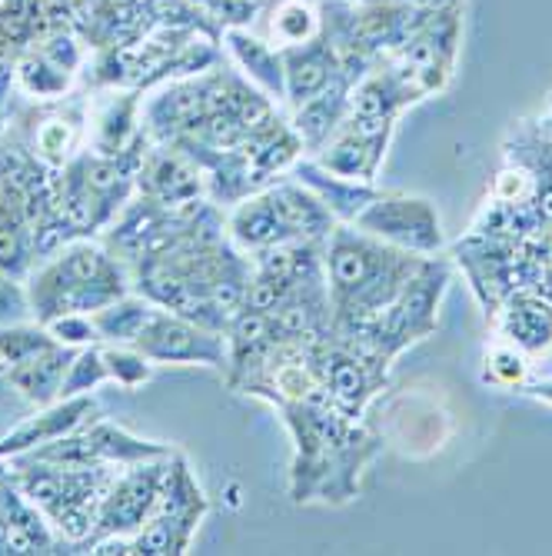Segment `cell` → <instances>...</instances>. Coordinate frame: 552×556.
Here are the masks:
<instances>
[{"instance_id": "6da1fadb", "label": "cell", "mask_w": 552, "mask_h": 556, "mask_svg": "<svg viewBox=\"0 0 552 556\" xmlns=\"http://www.w3.org/2000/svg\"><path fill=\"white\" fill-rule=\"evenodd\" d=\"M323 264L333 303V333L357 340L413 280L426 257L389 247L360 227H333Z\"/></svg>"}, {"instance_id": "7a4b0ae2", "label": "cell", "mask_w": 552, "mask_h": 556, "mask_svg": "<svg viewBox=\"0 0 552 556\" xmlns=\"http://www.w3.org/2000/svg\"><path fill=\"white\" fill-rule=\"evenodd\" d=\"M24 280L34 320L40 324L64 314H97L133 290L130 270L111 254L107 243H93L87 237L67 240Z\"/></svg>"}, {"instance_id": "3957f363", "label": "cell", "mask_w": 552, "mask_h": 556, "mask_svg": "<svg viewBox=\"0 0 552 556\" xmlns=\"http://www.w3.org/2000/svg\"><path fill=\"white\" fill-rule=\"evenodd\" d=\"M4 470L11 480L30 496L34 507L47 517L54 533L77 549L93 523L100 500H104L111 480L117 477V467H67V464H50L30 453H17V457L4 460Z\"/></svg>"}, {"instance_id": "277c9868", "label": "cell", "mask_w": 552, "mask_h": 556, "mask_svg": "<svg viewBox=\"0 0 552 556\" xmlns=\"http://www.w3.org/2000/svg\"><path fill=\"white\" fill-rule=\"evenodd\" d=\"M207 514V500L200 493L193 473L187 470L180 453L170 457L164 490L150 520L133 536H107L97 540V553H146V556H164V553H187L190 540ZM90 546V553H93Z\"/></svg>"}, {"instance_id": "5b68a950", "label": "cell", "mask_w": 552, "mask_h": 556, "mask_svg": "<svg viewBox=\"0 0 552 556\" xmlns=\"http://www.w3.org/2000/svg\"><path fill=\"white\" fill-rule=\"evenodd\" d=\"M449 283V264L439 257H426V264L413 274V280L399 290V296L389 307L357 337V343L383 353L393 361L396 353H403L410 343L429 337L436 330L439 300Z\"/></svg>"}, {"instance_id": "8992f818", "label": "cell", "mask_w": 552, "mask_h": 556, "mask_svg": "<svg viewBox=\"0 0 552 556\" xmlns=\"http://www.w3.org/2000/svg\"><path fill=\"white\" fill-rule=\"evenodd\" d=\"M174 457V453H170ZM170 457L161 460H143V464H130L124 467V473H117L100 500L97 510V523L90 530V536L77 546V549H90L97 540L107 536H133L154 514L161 490H164V477L170 467Z\"/></svg>"}, {"instance_id": "52a82bcc", "label": "cell", "mask_w": 552, "mask_h": 556, "mask_svg": "<svg viewBox=\"0 0 552 556\" xmlns=\"http://www.w3.org/2000/svg\"><path fill=\"white\" fill-rule=\"evenodd\" d=\"M170 446L154 443V440H140L127 433L124 427L104 424V420H90L80 430L30 450V457L50 460V464H67V467H130L143 460H161L170 457Z\"/></svg>"}, {"instance_id": "ba28073f", "label": "cell", "mask_w": 552, "mask_h": 556, "mask_svg": "<svg viewBox=\"0 0 552 556\" xmlns=\"http://www.w3.org/2000/svg\"><path fill=\"white\" fill-rule=\"evenodd\" d=\"M354 227H360L363 233H370L389 247L420 254V257H436L442 247V224L426 197L376 193L357 214Z\"/></svg>"}, {"instance_id": "9c48e42d", "label": "cell", "mask_w": 552, "mask_h": 556, "mask_svg": "<svg viewBox=\"0 0 552 556\" xmlns=\"http://www.w3.org/2000/svg\"><path fill=\"white\" fill-rule=\"evenodd\" d=\"M154 364H204L227 370V333L157 307L130 343Z\"/></svg>"}, {"instance_id": "30bf717a", "label": "cell", "mask_w": 552, "mask_h": 556, "mask_svg": "<svg viewBox=\"0 0 552 556\" xmlns=\"http://www.w3.org/2000/svg\"><path fill=\"white\" fill-rule=\"evenodd\" d=\"M207 190V180L200 167L177 150L174 143H161L146 150L137 167V193L164 207H187L196 204L200 193Z\"/></svg>"}, {"instance_id": "8fae6325", "label": "cell", "mask_w": 552, "mask_h": 556, "mask_svg": "<svg viewBox=\"0 0 552 556\" xmlns=\"http://www.w3.org/2000/svg\"><path fill=\"white\" fill-rule=\"evenodd\" d=\"M70 549L30 496L0 467V553H64Z\"/></svg>"}, {"instance_id": "7c38bea8", "label": "cell", "mask_w": 552, "mask_h": 556, "mask_svg": "<svg viewBox=\"0 0 552 556\" xmlns=\"http://www.w3.org/2000/svg\"><path fill=\"white\" fill-rule=\"evenodd\" d=\"M90 420H97V400L90 393L87 396H64V400L47 403V407H37L34 417H27L11 433L0 437V464L17 457V453H30L37 446L54 443V440L80 430Z\"/></svg>"}, {"instance_id": "4fadbf2b", "label": "cell", "mask_w": 552, "mask_h": 556, "mask_svg": "<svg viewBox=\"0 0 552 556\" xmlns=\"http://www.w3.org/2000/svg\"><path fill=\"white\" fill-rule=\"evenodd\" d=\"M499 340L519 346L526 357L552 346V307L532 290H516L496 307Z\"/></svg>"}, {"instance_id": "5bb4252c", "label": "cell", "mask_w": 552, "mask_h": 556, "mask_svg": "<svg viewBox=\"0 0 552 556\" xmlns=\"http://www.w3.org/2000/svg\"><path fill=\"white\" fill-rule=\"evenodd\" d=\"M74 346H64V343H54L40 350L37 357L24 361V364H14L8 367V380L11 387L27 400L34 407H47V403L61 400V387H64V377L70 370V361H74Z\"/></svg>"}, {"instance_id": "9a60e30c", "label": "cell", "mask_w": 552, "mask_h": 556, "mask_svg": "<svg viewBox=\"0 0 552 556\" xmlns=\"http://www.w3.org/2000/svg\"><path fill=\"white\" fill-rule=\"evenodd\" d=\"M230 233L240 247L254 250V254L267 247H280V243H299L293 240L270 190L240 200V207L230 214Z\"/></svg>"}, {"instance_id": "2e32d148", "label": "cell", "mask_w": 552, "mask_h": 556, "mask_svg": "<svg viewBox=\"0 0 552 556\" xmlns=\"http://www.w3.org/2000/svg\"><path fill=\"white\" fill-rule=\"evenodd\" d=\"M80 140H84L80 108L74 114H47L37 124H27L21 137V143L50 170L67 167L80 154Z\"/></svg>"}, {"instance_id": "e0dca14e", "label": "cell", "mask_w": 552, "mask_h": 556, "mask_svg": "<svg viewBox=\"0 0 552 556\" xmlns=\"http://www.w3.org/2000/svg\"><path fill=\"white\" fill-rule=\"evenodd\" d=\"M154 311H157V303H150L143 293L130 290V293H124L120 300L107 303L104 311H97L90 317H93L100 343H133Z\"/></svg>"}, {"instance_id": "ac0fdd59", "label": "cell", "mask_w": 552, "mask_h": 556, "mask_svg": "<svg viewBox=\"0 0 552 556\" xmlns=\"http://www.w3.org/2000/svg\"><path fill=\"white\" fill-rule=\"evenodd\" d=\"M54 343H61V340L50 333L40 320H34V317L0 327V364H4V374H8V367L37 357L40 350L54 346Z\"/></svg>"}, {"instance_id": "d6986e66", "label": "cell", "mask_w": 552, "mask_h": 556, "mask_svg": "<svg viewBox=\"0 0 552 556\" xmlns=\"http://www.w3.org/2000/svg\"><path fill=\"white\" fill-rule=\"evenodd\" d=\"M486 370H483V380L492 383V387H503V390H519L529 377V357L506 343V340H496L489 350H486Z\"/></svg>"}, {"instance_id": "ffe728a7", "label": "cell", "mask_w": 552, "mask_h": 556, "mask_svg": "<svg viewBox=\"0 0 552 556\" xmlns=\"http://www.w3.org/2000/svg\"><path fill=\"white\" fill-rule=\"evenodd\" d=\"M111 374H107V361H104V346H80L70 361V370L64 377V387H61V400L64 396H87L90 390H97L100 383H107Z\"/></svg>"}, {"instance_id": "44dd1931", "label": "cell", "mask_w": 552, "mask_h": 556, "mask_svg": "<svg viewBox=\"0 0 552 556\" xmlns=\"http://www.w3.org/2000/svg\"><path fill=\"white\" fill-rule=\"evenodd\" d=\"M104 361H107V374L117 387L124 390H137L143 387L150 377H154V361L143 357V353L130 343H107L104 346Z\"/></svg>"}, {"instance_id": "7402d4cb", "label": "cell", "mask_w": 552, "mask_h": 556, "mask_svg": "<svg viewBox=\"0 0 552 556\" xmlns=\"http://www.w3.org/2000/svg\"><path fill=\"white\" fill-rule=\"evenodd\" d=\"M30 317H34V311H30L27 287L21 283V277L0 270V327L30 320Z\"/></svg>"}, {"instance_id": "603a6c76", "label": "cell", "mask_w": 552, "mask_h": 556, "mask_svg": "<svg viewBox=\"0 0 552 556\" xmlns=\"http://www.w3.org/2000/svg\"><path fill=\"white\" fill-rule=\"evenodd\" d=\"M43 327H47L50 333H54L64 346H74V350L90 346V343H100L90 314H64V317L50 320V324H43Z\"/></svg>"}, {"instance_id": "cb8c5ba5", "label": "cell", "mask_w": 552, "mask_h": 556, "mask_svg": "<svg viewBox=\"0 0 552 556\" xmlns=\"http://www.w3.org/2000/svg\"><path fill=\"white\" fill-rule=\"evenodd\" d=\"M532 293H539L549 307H552V254H549V261H545V267L539 270V277H536V283L529 287Z\"/></svg>"}, {"instance_id": "d4e9b609", "label": "cell", "mask_w": 552, "mask_h": 556, "mask_svg": "<svg viewBox=\"0 0 552 556\" xmlns=\"http://www.w3.org/2000/svg\"><path fill=\"white\" fill-rule=\"evenodd\" d=\"M519 393H526V396H536V400H545V403H552V380H539V383H523V387H519Z\"/></svg>"}, {"instance_id": "484cf974", "label": "cell", "mask_w": 552, "mask_h": 556, "mask_svg": "<svg viewBox=\"0 0 552 556\" xmlns=\"http://www.w3.org/2000/svg\"><path fill=\"white\" fill-rule=\"evenodd\" d=\"M0 374H4V364H0Z\"/></svg>"}, {"instance_id": "4316f807", "label": "cell", "mask_w": 552, "mask_h": 556, "mask_svg": "<svg viewBox=\"0 0 552 556\" xmlns=\"http://www.w3.org/2000/svg\"><path fill=\"white\" fill-rule=\"evenodd\" d=\"M0 127H4V124H0Z\"/></svg>"}]
</instances>
